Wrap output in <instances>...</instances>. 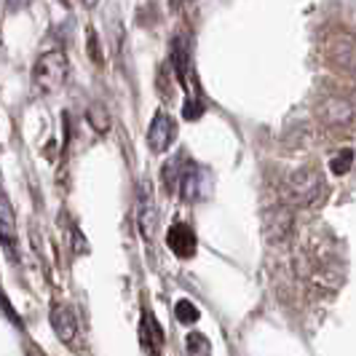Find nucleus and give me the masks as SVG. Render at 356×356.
Instances as JSON below:
<instances>
[{
	"mask_svg": "<svg viewBox=\"0 0 356 356\" xmlns=\"http://www.w3.org/2000/svg\"><path fill=\"white\" fill-rule=\"evenodd\" d=\"M51 327H54V332H56V338L62 340V343H67V346L78 338V319H75V314H72L70 305H62V303L54 305Z\"/></svg>",
	"mask_w": 356,
	"mask_h": 356,
	"instance_id": "nucleus-7",
	"label": "nucleus"
},
{
	"mask_svg": "<svg viewBox=\"0 0 356 356\" xmlns=\"http://www.w3.org/2000/svg\"><path fill=\"white\" fill-rule=\"evenodd\" d=\"M185 348H188V356H212V346L204 332H191L185 338Z\"/></svg>",
	"mask_w": 356,
	"mask_h": 356,
	"instance_id": "nucleus-11",
	"label": "nucleus"
},
{
	"mask_svg": "<svg viewBox=\"0 0 356 356\" xmlns=\"http://www.w3.org/2000/svg\"><path fill=\"white\" fill-rule=\"evenodd\" d=\"M67 81V59L62 51H49L43 54L35 62L33 70V83L38 91L43 94H54L56 89H62V83Z\"/></svg>",
	"mask_w": 356,
	"mask_h": 356,
	"instance_id": "nucleus-3",
	"label": "nucleus"
},
{
	"mask_svg": "<svg viewBox=\"0 0 356 356\" xmlns=\"http://www.w3.org/2000/svg\"><path fill=\"white\" fill-rule=\"evenodd\" d=\"M175 316H177L179 324H196L201 314H198V308L191 303V300L182 298V300H177V305H175Z\"/></svg>",
	"mask_w": 356,
	"mask_h": 356,
	"instance_id": "nucleus-13",
	"label": "nucleus"
},
{
	"mask_svg": "<svg viewBox=\"0 0 356 356\" xmlns=\"http://www.w3.org/2000/svg\"><path fill=\"white\" fill-rule=\"evenodd\" d=\"M286 191L298 207L314 209L327 198V182L316 169H298L286 182Z\"/></svg>",
	"mask_w": 356,
	"mask_h": 356,
	"instance_id": "nucleus-2",
	"label": "nucleus"
},
{
	"mask_svg": "<svg viewBox=\"0 0 356 356\" xmlns=\"http://www.w3.org/2000/svg\"><path fill=\"white\" fill-rule=\"evenodd\" d=\"M172 65H175V72H177L179 83H182L185 89H191V83H188V75H191V51H188L185 38H175V46H172Z\"/></svg>",
	"mask_w": 356,
	"mask_h": 356,
	"instance_id": "nucleus-8",
	"label": "nucleus"
},
{
	"mask_svg": "<svg viewBox=\"0 0 356 356\" xmlns=\"http://www.w3.org/2000/svg\"><path fill=\"white\" fill-rule=\"evenodd\" d=\"M166 247L177 257H193L196 254V233L185 222H175L166 233Z\"/></svg>",
	"mask_w": 356,
	"mask_h": 356,
	"instance_id": "nucleus-6",
	"label": "nucleus"
},
{
	"mask_svg": "<svg viewBox=\"0 0 356 356\" xmlns=\"http://www.w3.org/2000/svg\"><path fill=\"white\" fill-rule=\"evenodd\" d=\"M321 115L327 118V124L343 126V124H348V121H351L354 107L348 105V102H343V99H332V102H327V105H324Z\"/></svg>",
	"mask_w": 356,
	"mask_h": 356,
	"instance_id": "nucleus-9",
	"label": "nucleus"
},
{
	"mask_svg": "<svg viewBox=\"0 0 356 356\" xmlns=\"http://www.w3.org/2000/svg\"><path fill=\"white\" fill-rule=\"evenodd\" d=\"M182 115H185L188 121H196V118H201V115H204V102H201V99H188V102H185V107H182Z\"/></svg>",
	"mask_w": 356,
	"mask_h": 356,
	"instance_id": "nucleus-15",
	"label": "nucleus"
},
{
	"mask_svg": "<svg viewBox=\"0 0 356 356\" xmlns=\"http://www.w3.org/2000/svg\"><path fill=\"white\" fill-rule=\"evenodd\" d=\"M163 177H166V185L172 191H177L182 201H201L209 193V175L196 163H188V166L177 169V161H172V163H166Z\"/></svg>",
	"mask_w": 356,
	"mask_h": 356,
	"instance_id": "nucleus-1",
	"label": "nucleus"
},
{
	"mask_svg": "<svg viewBox=\"0 0 356 356\" xmlns=\"http://www.w3.org/2000/svg\"><path fill=\"white\" fill-rule=\"evenodd\" d=\"M351 163H354V150L351 147H343V150H338L330 159V169H332V175H346L351 169Z\"/></svg>",
	"mask_w": 356,
	"mask_h": 356,
	"instance_id": "nucleus-12",
	"label": "nucleus"
},
{
	"mask_svg": "<svg viewBox=\"0 0 356 356\" xmlns=\"http://www.w3.org/2000/svg\"><path fill=\"white\" fill-rule=\"evenodd\" d=\"M134 217H137V228L145 238H153L156 233V222H159V212H156V198H153V188L150 179L140 182L137 191V201H134Z\"/></svg>",
	"mask_w": 356,
	"mask_h": 356,
	"instance_id": "nucleus-4",
	"label": "nucleus"
},
{
	"mask_svg": "<svg viewBox=\"0 0 356 356\" xmlns=\"http://www.w3.org/2000/svg\"><path fill=\"white\" fill-rule=\"evenodd\" d=\"M140 338H143V346L145 348H156L159 351L161 343H163V332H161V327L153 321V316L145 311L143 314V327H140Z\"/></svg>",
	"mask_w": 356,
	"mask_h": 356,
	"instance_id": "nucleus-10",
	"label": "nucleus"
},
{
	"mask_svg": "<svg viewBox=\"0 0 356 356\" xmlns=\"http://www.w3.org/2000/svg\"><path fill=\"white\" fill-rule=\"evenodd\" d=\"M0 231H6L8 236L14 233V209L6 193H0Z\"/></svg>",
	"mask_w": 356,
	"mask_h": 356,
	"instance_id": "nucleus-14",
	"label": "nucleus"
},
{
	"mask_svg": "<svg viewBox=\"0 0 356 356\" xmlns=\"http://www.w3.org/2000/svg\"><path fill=\"white\" fill-rule=\"evenodd\" d=\"M175 137H177V124H175V118H172L169 113L159 110V113L153 115L150 126H147V145H150V150H153V153L169 150V145L175 143Z\"/></svg>",
	"mask_w": 356,
	"mask_h": 356,
	"instance_id": "nucleus-5",
	"label": "nucleus"
}]
</instances>
